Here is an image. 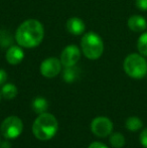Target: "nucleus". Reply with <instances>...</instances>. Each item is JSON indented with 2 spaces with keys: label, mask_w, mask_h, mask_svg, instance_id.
Wrapping results in <instances>:
<instances>
[{
  "label": "nucleus",
  "mask_w": 147,
  "mask_h": 148,
  "mask_svg": "<svg viewBox=\"0 0 147 148\" xmlns=\"http://www.w3.org/2000/svg\"><path fill=\"white\" fill-rule=\"evenodd\" d=\"M44 36V28L36 19H27L17 27L15 40L21 47L32 49L41 43Z\"/></svg>",
  "instance_id": "1"
},
{
  "label": "nucleus",
  "mask_w": 147,
  "mask_h": 148,
  "mask_svg": "<svg viewBox=\"0 0 147 148\" xmlns=\"http://www.w3.org/2000/svg\"><path fill=\"white\" fill-rule=\"evenodd\" d=\"M135 5L141 11H147V0H136Z\"/></svg>",
  "instance_id": "18"
},
{
  "label": "nucleus",
  "mask_w": 147,
  "mask_h": 148,
  "mask_svg": "<svg viewBox=\"0 0 147 148\" xmlns=\"http://www.w3.org/2000/svg\"><path fill=\"white\" fill-rule=\"evenodd\" d=\"M62 66L63 64L61 62V60H57L55 58H49L41 62L39 71L43 77L47 79H51L57 77L61 73Z\"/></svg>",
  "instance_id": "7"
},
{
  "label": "nucleus",
  "mask_w": 147,
  "mask_h": 148,
  "mask_svg": "<svg viewBox=\"0 0 147 148\" xmlns=\"http://www.w3.org/2000/svg\"><path fill=\"white\" fill-rule=\"evenodd\" d=\"M123 68L125 73L133 79H142L147 75V62L142 55L131 53L124 60Z\"/></svg>",
  "instance_id": "4"
},
{
  "label": "nucleus",
  "mask_w": 147,
  "mask_h": 148,
  "mask_svg": "<svg viewBox=\"0 0 147 148\" xmlns=\"http://www.w3.org/2000/svg\"><path fill=\"white\" fill-rule=\"evenodd\" d=\"M139 140H140V143L145 148H147V128L144 129V130L140 133Z\"/></svg>",
  "instance_id": "19"
},
{
  "label": "nucleus",
  "mask_w": 147,
  "mask_h": 148,
  "mask_svg": "<svg viewBox=\"0 0 147 148\" xmlns=\"http://www.w3.org/2000/svg\"><path fill=\"white\" fill-rule=\"evenodd\" d=\"M137 49L140 55L147 57V32H144L138 37Z\"/></svg>",
  "instance_id": "17"
},
{
  "label": "nucleus",
  "mask_w": 147,
  "mask_h": 148,
  "mask_svg": "<svg viewBox=\"0 0 147 148\" xmlns=\"http://www.w3.org/2000/svg\"><path fill=\"white\" fill-rule=\"evenodd\" d=\"M110 144L114 148H122L125 145V137L119 132H115L110 136Z\"/></svg>",
  "instance_id": "16"
},
{
  "label": "nucleus",
  "mask_w": 147,
  "mask_h": 148,
  "mask_svg": "<svg viewBox=\"0 0 147 148\" xmlns=\"http://www.w3.org/2000/svg\"><path fill=\"white\" fill-rule=\"evenodd\" d=\"M125 126L129 131L135 132V131H138L139 129L142 128L143 122L140 120V118L136 117V116H131V117H129L126 120Z\"/></svg>",
  "instance_id": "15"
},
{
  "label": "nucleus",
  "mask_w": 147,
  "mask_h": 148,
  "mask_svg": "<svg viewBox=\"0 0 147 148\" xmlns=\"http://www.w3.org/2000/svg\"><path fill=\"white\" fill-rule=\"evenodd\" d=\"M81 59V51L77 45H71L66 47L61 53V62L64 66H76Z\"/></svg>",
  "instance_id": "8"
},
{
  "label": "nucleus",
  "mask_w": 147,
  "mask_h": 148,
  "mask_svg": "<svg viewBox=\"0 0 147 148\" xmlns=\"http://www.w3.org/2000/svg\"><path fill=\"white\" fill-rule=\"evenodd\" d=\"M0 145H1V140H0Z\"/></svg>",
  "instance_id": "23"
},
{
  "label": "nucleus",
  "mask_w": 147,
  "mask_h": 148,
  "mask_svg": "<svg viewBox=\"0 0 147 148\" xmlns=\"http://www.w3.org/2000/svg\"><path fill=\"white\" fill-rule=\"evenodd\" d=\"M80 76V69L76 66H66L63 73V80L67 83H74Z\"/></svg>",
  "instance_id": "12"
},
{
  "label": "nucleus",
  "mask_w": 147,
  "mask_h": 148,
  "mask_svg": "<svg viewBox=\"0 0 147 148\" xmlns=\"http://www.w3.org/2000/svg\"><path fill=\"white\" fill-rule=\"evenodd\" d=\"M81 47L85 57L89 60H98L104 53V43L99 34L93 31L85 33L82 37Z\"/></svg>",
  "instance_id": "3"
},
{
  "label": "nucleus",
  "mask_w": 147,
  "mask_h": 148,
  "mask_svg": "<svg viewBox=\"0 0 147 148\" xmlns=\"http://www.w3.org/2000/svg\"><path fill=\"white\" fill-rule=\"evenodd\" d=\"M57 120L53 114H39L32 125V133L38 140L46 141L51 139L57 131Z\"/></svg>",
  "instance_id": "2"
},
{
  "label": "nucleus",
  "mask_w": 147,
  "mask_h": 148,
  "mask_svg": "<svg viewBox=\"0 0 147 148\" xmlns=\"http://www.w3.org/2000/svg\"><path fill=\"white\" fill-rule=\"evenodd\" d=\"M6 80H7V73L2 69H0V86L5 84Z\"/></svg>",
  "instance_id": "20"
},
{
  "label": "nucleus",
  "mask_w": 147,
  "mask_h": 148,
  "mask_svg": "<svg viewBox=\"0 0 147 148\" xmlns=\"http://www.w3.org/2000/svg\"><path fill=\"white\" fill-rule=\"evenodd\" d=\"M23 130V123L17 116H9L2 122L0 131L7 139H14L20 136Z\"/></svg>",
  "instance_id": "5"
},
{
  "label": "nucleus",
  "mask_w": 147,
  "mask_h": 148,
  "mask_svg": "<svg viewBox=\"0 0 147 148\" xmlns=\"http://www.w3.org/2000/svg\"><path fill=\"white\" fill-rule=\"evenodd\" d=\"M67 29L71 34L81 35L86 30V25L81 18L71 17L67 21Z\"/></svg>",
  "instance_id": "10"
},
{
  "label": "nucleus",
  "mask_w": 147,
  "mask_h": 148,
  "mask_svg": "<svg viewBox=\"0 0 147 148\" xmlns=\"http://www.w3.org/2000/svg\"><path fill=\"white\" fill-rule=\"evenodd\" d=\"M1 97H2V95H1V91H0V101H1Z\"/></svg>",
  "instance_id": "22"
},
{
  "label": "nucleus",
  "mask_w": 147,
  "mask_h": 148,
  "mask_svg": "<svg viewBox=\"0 0 147 148\" xmlns=\"http://www.w3.org/2000/svg\"><path fill=\"white\" fill-rule=\"evenodd\" d=\"M88 148H108V146H106V145L101 142H93L89 145Z\"/></svg>",
  "instance_id": "21"
},
{
  "label": "nucleus",
  "mask_w": 147,
  "mask_h": 148,
  "mask_svg": "<svg viewBox=\"0 0 147 148\" xmlns=\"http://www.w3.org/2000/svg\"><path fill=\"white\" fill-rule=\"evenodd\" d=\"M91 130L98 137H107L113 131V123L109 118L100 117L95 118L91 124Z\"/></svg>",
  "instance_id": "6"
},
{
  "label": "nucleus",
  "mask_w": 147,
  "mask_h": 148,
  "mask_svg": "<svg viewBox=\"0 0 147 148\" xmlns=\"http://www.w3.org/2000/svg\"><path fill=\"white\" fill-rule=\"evenodd\" d=\"M1 95L4 99L12 100L17 95V88L13 84H4L1 89Z\"/></svg>",
  "instance_id": "13"
},
{
  "label": "nucleus",
  "mask_w": 147,
  "mask_h": 148,
  "mask_svg": "<svg viewBox=\"0 0 147 148\" xmlns=\"http://www.w3.org/2000/svg\"><path fill=\"white\" fill-rule=\"evenodd\" d=\"M5 58L8 64H12V66H15V64H20L22 62V60L24 59V51H22L20 45L19 47L12 45V47H10L7 49Z\"/></svg>",
  "instance_id": "9"
},
{
  "label": "nucleus",
  "mask_w": 147,
  "mask_h": 148,
  "mask_svg": "<svg viewBox=\"0 0 147 148\" xmlns=\"http://www.w3.org/2000/svg\"><path fill=\"white\" fill-rule=\"evenodd\" d=\"M128 27L134 32H142L147 28L146 19L141 15H132L128 19Z\"/></svg>",
  "instance_id": "11"
},
{
  "label": "nucleus",
  "mask_w": 147,
  "mask_h": 148,
  "mask_svg": "<svg viewBox=\"0 0 147 148\" xmlns=\"http://www.w3.org/2000/svg\"><path fill=\"white\" fill-rule=\"evenodd\" d=\"M32 109L34 110V112H36L37 114H42L46 111V109L49 108V104L47 101L42 97H37L32 102Z\"/></svg>",
  "instance_id": "14"
}]
</instances>
